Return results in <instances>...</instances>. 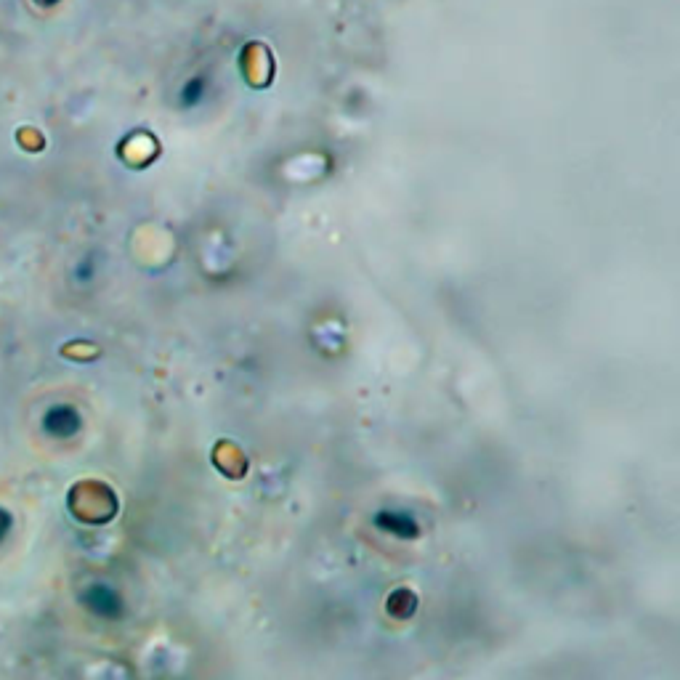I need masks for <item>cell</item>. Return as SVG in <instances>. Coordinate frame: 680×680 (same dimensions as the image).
<instances>
[{"mask_svg":"<svg viewBox=\"0 0 680 680\" xmlns=\"http://www.w3.org/2000/svg\"><path fill=\"white\" fill-rule=\"evenodd\" d=\"M372 526L383 534H391V537H399V540H415L420 537V524L418 518L404 513V510H394V508H383L375 510L372 516Z\"/></svg>","mask_w":680,"mask_h":680,"instance_id":"6da1fadb","label":"cell"}]
</instances>
